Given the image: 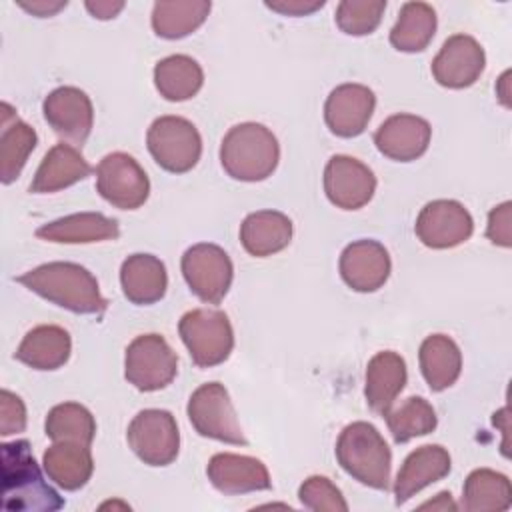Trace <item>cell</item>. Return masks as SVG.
Here are the masks:
<instances>
[{
    "label": "cell",
    "instance_id": "7c38bea8",
    "mask_svg": "<svg viewBox=\"0 0 512 512\" xmlns=\"http://www.w3.org/2000/svg\"><path fill=\"white\" fill-rule=\"evenodd\" d=\"M414 232L424 246L444 250L466 242L474 232V220L464 204L442 198L428 202L420 210Z\"/></svg>",
    "mask_w": 512,
    "mask_h": 512
},
{
    "label": "cell",
    "instance_id": "8fae6325",
    "mask_svg": "<svg viewBox=\"0 0 512 512\" xmlns=\"http://www.w3.org/2000/svg\"><path fill=\"white\" fill-rule=\"evenodd\" d=\"M96 190L108 204L136 210L150 196V180L136 158L126 152H112L96 166Z\"/></svg>",
    "mask_w": 512,
    "mask_h": 512
},
{
    "label": "cell",
    "instance_id": "d6986e66",
    "mask_svg": "<svg viewBox=\"0 0 512 512\" xmlns=\"http://www.w3.org/2000/svg\"><path fill=\"white\" fill-rule=\"evenodd\" d=\"M206 476L222 494H248L272 488L270 472L264 462L244 454H214L206 466Z\"/></svg>",
    "mask_w": 512,
    "mask_h": 512
},
{
    "label": "cell",
    "instance_id": "3957f363",
    "mask_svg": "<svg viewBox=\"0 0 512 512\" xmlns=\"http://www.w3.org/2000/svg\"><path fill=\"white\" fill-rule=\"evenodd\" d=\"M280 160V146L270 128L258 122L232 126L220 144L224 172L240 182H260L272 176Z\"/></svg>",
    "mask_w": 512,
    "mask_h": 512
},
{
    "label": "cell",
    "instance_id": "7a4b0ae2",
    "mask_svg": "<svg viewBox=\"0 0 512 512\" xmlns=\"http://www.w3.org/2000/svg\"><path fill=\"white\" fill-rule=\"evenodd\" d=\"M2 508L8 512H52L64 506L62 496L46 482L28 440L2 442Z\"/></svg>",
    "mask_w": 512,
    "mask_h": 512
},
{
    "label": "cell",
    "instance_id": "d6a6232c",
    "mask_svg": "<svg viewBox=\"0 0 512 512\" xmlns=\"http://www.w3.org/2000/svg\"><path fill=\"white\" fill-rule=\"evenodd\" d=\"M438 26L436 12L426 2H406L390 30V44L400 52H422L434 38Z\"/></svg>",
    "mask_w": 512,
    "mask_h": 512
},
{
    "label": "cell",
    "instance_id": "5b68a950",
    "mask_svg": "<svg viewBox=\"0 0 512 512\" xmlns=\"http://www.w3.org/2000/svg\"><path fill=\"white\" fill-rule=\"evenodd\" d=\"M178 334L192 362L212 368L228 360L234 348V330L228 316L214 308H194L178 322Z\"/></svg>",
    "mask_w": 512,
    "mask_h": 512
},
{
    "label": "cell",
    "instance_id": "1f68e13d",
    "mask_svg": "<svg viewBox=\"0 0 512 512\" xmlns=\"http://www.w3.org/2000/svg\"><path fill=\"white\" fill-rule=\"evenodd\" d=\"M208 0H162L152 6V30L166 40H178L198 30L210 14Z\"/></svg>",
    "mask_w": 512,
    "mask_h": 512
},
{
    "label": "cell",
    "instance_id": "52a82bcc",
    "mask_svg": "<svg viewBox=\"0 0 512 512\" xmlns=\"http://www.w3.org/2000/svg\"><path fill=\"white\" fill-rule=\"evenodd\" d=\"M186 412L190 424L200 436L236 446L248 444L230 394L220 382H206L198 386L188 398Z\"/></svg>",
    "mask_w": 512,
    "mask_h": 512
},
{
    "label": "cell",
    "instance_id": "cb8c5ba5",
    "mask_svg": "<svg viewBox=\"0 0 512 512\" xmlns=\"http://www.w3.org/2000/svg\"><path fill=\"white\" fill-rule=\"evenodd\" d=\"M36 236L54 244H92L116 240L120 236L118 222L102 212H76L36 230Z\"/></svg>",
    "mask_w": 512,
    "mask_h": 512
},
{
    "label": "cell",
    "instance_id": "d4e9b609",
    "mask_svg": "<svg viewBox=\"0 0 512 512\" xmlns=\"http://www.w3.org/2000/svg\"><path fill=\"white\" fill-rule=\"evenodd\" d=\"M292 220L278 210H256L240 224V242L250 256L266 258L284 250L292 240Z\"/></svg>",
    "mask_w": 512,
    "mask_h": 512
},
{
    "label": "cell",
    "instance_id": "836d02e7",
    "mask_svg": "<svg viewBox=\"0 0 512 512\" xmlns=\"http://www.w3.org/2000/svg\"><path fill=\"white\" fill-rule=\"evenodd\" d=\"M44 432L52 442H78L90 446L96 436V420L86 406L78 402H62L46 414Z\"/></svg>",
    "mask_w": 512,
    "mask_h": 512
},
{
    "label": "cell",
    "instance_id": "2e32d148",
    "mask_svg": "<svg viewBox=\"0 0 512 512\" xmlns=\"http://www.w3.org/2000/svg\"><path fill=\"white\" fill-rule=\"evenodd\" d=\"M338 270L348 288L368 294L376 292L386 284L392 262L384 244H380L378 240L362 238L350 242L342 250Z\"/></svg>",
    "mask_w": 512,
    "mask_h": 512
},
{
    "label": "cell",
    "instance_id": "f35d334b",
    "mask_svg": "<svg viewBox=\"0 0 512 512\" xmlns=\"http://www.w3.org/2000/svg\"><path fill=\"white\" fill-rule=\"evenodd\" d=\"M512 204L502 202L494 206L488 214V226H486V236L492 244L510 248L512 246Z\"/></svg>",
    "mask_w": 512,
    "mask_h": 512
},
{
    "label": "cell",
    "instance_id": "603a6c76",
    "mask_svg": "<svg viewBox=\"0 0 512 512\" xmlns=\"http://www.w3.org/2000/svg\"><path fill=\"white\" fill-rule=\"evenodd\" d=\"M90 172H92V166L86 162L80 150L74 148L72 144L60 142L44 154L30 182V192L32 194L60 192L84 180L86 176H90Z\"/></svg>",
    "mask_w": 512,
    "mask_h": 512
},
{
    "label": "cell",
    "instance_id": "60d3db41",
    "mask_svg": "<svg viewBox=\"0 0 512 512\" xmlns=\"http://www.w3.org/2000/svg\"><path fill=\"white\" fill-rule=\"evenodd\" d=\"M66 0H32V2H18L22 10H26L32 16L38 18H48L58 14L62 8H66Z\"/></svg>",
    "mask_w": 512,
    "mask_h": 512
},
{
    "label": "cell",
    "instance_id": "30bf717a",
    "mask_svg": "<svg viewBox=\"0 0 512 512\" xmlns=\"http://www.w3.org/2000/svg\"><path fill=\"white\" fill-rule=\"evenodd\" d=\"M182 276L194 296L206 304H218L230 290L234 266L230 256L212 242H198L182 254Z\"/></svg>",
    "mask_w": 512,
    "mask_h": 512
},
{
    "label": "cell",
    "instance_id": "484cf974",
    "mask_svg": "<svg viewBox=\"0 0 512 512\" xmlns=\"http://www.w3.org/2000/svg\"><path fill=\"white\" fill-rule=\"evenodd\" d=\"M72 352L70 334L56 324H42L26 332L14 358L34 370H58Z\"/></svg>",
    "mask_w": 512,
    "mask_h": 512
},
{
    "label": "cell",
    "instance_id": "44dd1931",
    "mask_svg": "<svg viewBox=\"0 0 512 512\" xmlns=\"http://www.w3.org/2000/svg\"><path fill=\"white\" fill-rule=\"evenodd\" d=\"M408 370L404 358L394 350H382L368 360L364 396L372 412L384 416L404 390Z\"/></svg>",
    "mask_w": 512,
    "mask_h": 512
},
{
    "label": "cell",
    "instance_id": "4fadbf2b",
    "mask_svg": "<svg viewBox=\"0 0 512 512\" xmlns=\"http://www.w3.org/2000/svg\"><path fill=\"white\" fill-rule=\"evenodd\" d=\"M484 66L486 54L480 42L470 34H454L434 56L430 70L440 86L460 90L472 86L482 76Z\"/></svg>",
    "mask_w": 512,
    "mask_h": 512
},
{
    "label": "cell",
    "instance_id": "7402d4cb",
    "mask_svg": "<svg viewBox=\"0 0 512 512\" xmlns=\"http://www.w3.org/2000/svg\"><path fill=\"white\" fill-rule=\"evenodd\" d=\"M122 294L136 306L160 302L168 288L164 262L154 254H132L120 266Z\"/></svg>",
    "mask_w": 512,
    "mask_h": 512
},
{
    "label": "cell",
    "instance_id": "ffe728a7",
    "mask_svg": "<svg viewBox=\"0 0 512 512\" xmlns=\"http://www.w3.org/2000/svg\"><path fill=\"white\" fill-rule=\"evenodd\" d=\"M452 458L440 444H424L412 450L402 462L394 480V502L400 506L426 486L450 474Z\"/></svg>",
    "mask_w": 512,
    "mask_h": 512
},
{
    "label": "cell",
    "instance_id": "ab89813d",
    "mask_svg": "<svg viewBox=\"0 0 512 512\" xmlns=\"http://www.w3.org/2000/svg\"><path fill=\"white\" fill-rule=\"evenodd\" d=\"M324 0H266L264 6L282 16H308L320 10Z\"/></svg>",
    "mask_w": 512,
    "mask_h": 512
},
{
    "label": "cell",
    "instance_id": "6da1fadb",
    "mask_svg": "<svg viewBox=\"0 0 512 512\" xmlns=\"http://www.w3.org/2000/svg\"><path fill=\"white\" fill-rule=\"evenodd\" d=\"M16 282L74 314L102 316L108 308L96 276L76 262L40 264L18 276Z\"/></svg>",
    "mask_w": 512,
    "mask_h": 512
},
{
    "label": "cell",
    "instance_id": "9c48e42d",
    "mask_svg": "<svg viewBox=\"0 0 512 512\" xmlns=\"http://www.w3.org/2000/svg\"><path fill=\"white\" fill-rule=\"evenodd\" d=\"M132 452L148 466H168L180 450V432L176 418L168 410H140L126 430Z\"/></svg>",
    "mask_w": 512,
    "mask_h": 512
},
{
    "label": "cell",
    "instance_id": "e575fe53",
    "mask_svg": "<svg viewBox=\"0 0 512 512\" xmlns=\"http://www.w3.org/2000/svg\"><path fill=\"white\" fill-rule=\"evenodd\" d=\"M384 418H386L392 438L398 444H404L418 436H426L438 424V416H436L432 404L422 396L406 398L400 406L390 408L384 414Z\"/></svg>",
    "mask_w": 512,
    "mask_h": 512
},
{
    "label": "cell",
    "instance_id": "4dcf8cb0",
    "mask_svg": "<svg viewBox=\"0 0 512 512\" xmlns=\"http://www.w3.org/2000/svg\"><path fill=\"white\" fill-rule=\"evenodd\" d=\"M512 506V486L506 474L492 468H476L462 486V508L466 512H502Z\"/></svg>",
    "mask_w": 512,
    "mask_h": 512
},
{
    "label": "cell",
    "instance_id": "ba28073f",
    "mask_svg": "<svg viewBox=\"0 0 512 512\" xmlns=\"http://www.w3.org/2000/svg\"><path fill=\"white\" fill-rule=\"evenodd\" d=\"M178 372V356L160 334H140L124 354V376L140 392L166 388Z\"/></svg>",
    "mask_w": 512,
    "mask_h": 512
},
{
    "label": "cell",
    "instance_id": "8d00e7d4",
    "mask_svg": "<svg viewBox=\"0 0 512 512\" xmlns=\"http://www.w3.org/2000/svg\"><path fill=\"white\" fill-rule=\"evenodd\" d=\"M298 498L304 508L314 512H348L340 488L326 476H310L298 488Z\"/></svg>",
    "mask_w": 512,
    "mask_h": 512
},
{
    "label": "cell",
    "instance_id": "5bb4252c",
    "mask_svg": "<svg viewBox=\"0 0 512 512\" xmlns=\"http://www.w3.org/2000/svg\"><path fill=\"white\" fill-rule=\"evenodd\" d=\"M324 192L336 208L358 210L372 200L376 176L364 162L336 154L324 168Z\"/></svg>",
    "mask_w": 512,
    "mask_h": 512
},
{
    "label": "cell",
    "instance_id": "f546056e",
    "mask_svg": "<svg viewBox=\"0 0 512 512\" xmlns=\"http://www.w3.org/2000/svg\"><path fill=\"white\" fill-rule=\"evenodd\" d=\"M202 84V66L186 54L166 56L154 66V86L170 102L190 100L200 92Z\"/></svg>",
    "mask_w": 512,
    "mask_h": 512
},
{
    "label": "cell",
    "instance_id": "f1b7e54d",
    "mask_svg": "<svg viewBox=\"0 0 512 512\" xmlns=\"http://www.w3.org/2000/svg\"><path fill=\"white\" fill-rule=\"evenodd\" d=\"M420 372L432 392L450 388L462 372V352L458 344L446 334H432L424 338L418 352Z\"/></svg>",
    "mask_w": 512,
    "mask_h": 512
},
{
    "label": "cell",
    "instance_id": "d590c367",
    "mask_svg": "<svg viewBox=\"0 0 512 512\" xmlns=\"http://www.w3.org/2000/svg\"><path fill=\"white\" fill-rule=\"evenodd\" d=\"M386 0H342L336 6V26L348 36L372 34L384 16Z\"/></svg>",
    "mask_w": 512,
    "mask_h": 512
},
{
    "label": "cell",
    "instance_id": "8992f818",
    "mask_svg": "<svg viewBox=\"0 0 512 512\" xmlns=\"http://www.w3.org/2000/svg\"><path fill=\"white\" fill-rule=\"evenodd\" d=\"M146 146L154 162L172 174L190 172L202 154L198 128L182 116H160L146 132Z\"/></svg>",
    "mask_w": 512,
    "mask_h": 512
},
{
    "label": "cell",
    "instance_id": "74e56055",
    "mask_svg": "<svg viewBox=\"0 0 512 512\" xmlns=\"http://www.w3.org/2000/svg\"><path fill=\"white\" fill-rule=\"evenodd\" d=\"M26 430V406L20 396L10 390L0 392V434H20Z\"/></svg>",
    "mask_w": 512,
    "mask_h": 512
},
{
    "label": "cell",
    "instance_id": "9a60e30c",
    "mask_svg": "<svg viewBox=\"0 0 512 512\" xmlns=\"http://www.w3.org/2000/svg\"><path fill=\"white\" fill-rule=\"evenodd\" d=\"M42 112L50 128L72 144L82 146L92 132V100L76 86H60L52 90L42 102Z\"/></svg>",
    "mask_w": 512,
    "mask_h": 512
},
{
    "label": "cell",
    "instance_id": "83f0119b",
    "mask_svg": "<svg viewBox=\"0 0 512 512\" xmlns=\"http://www.w3.org/2000/svg\"><path fill=\"white\" fill-rule=\"evenodd\" d=\"M46 476L60 488L74 492L88 484L94 472L90 446L78 442H52L42 456Z\"/></svg>",
    "mask_w": 512,
    "mask_h": 512
},
{
    "label": "cell",
    "instance_id": "277c9868",
    "mask_svg": "<svg viewBox=\"0 0 512 512\" xmlns=\"http://www.w3.org/2000/svg\"><path fill=\"white\" fill-rule=\"evenodd\" d=\"M334 452L348 476L368 488L388 490L392 452L374 424L364 420L348 424L340 432Z\"/></svg>",
    "mask_w": 512,
    "mask_h": 512
},
{
    "label": "cell",
    "instance_id": "4316f807",
    "mask_svg": "<svg viewBox=\"0 0 512 512\" xmlns=\"http://www.w3.org/2000/svg\"><path fill=\"white\" fill-rule=\"evenodd\" d=\"M2 122H0V180L2 184H12L28 156L38 144L36 130L22 122L8 102H2Z\"/></svg>",
    "mask_w": 512,
    "mask_h": 512
},
{
    "label": "cell",
    "instance_id": "ac0fdd59",
    "mask_svg": "<svg viewBox=\"0 0 512 512\" xmlns=\"http://www.w3.org/2000/svg\"><path fill=\"white\" fill-rule=\"evenodd\" d=\"M432 128L416 114H394L386 118L374 132V144L380 154L396 162H412L420 158L430 144Z\"/></svg>",
    "mask_w": 512,
    "mask_h": 512
},
{
    "label": "cell",
    "instance_id": "7bdbcfd3",
    "mask_svg": "<svg viewBox=\"0 0 512 512\" xmlns=\"http://www.w3.org/2000/svg\"><path fill=\"white\" fill-rule=\"evenodd\" d=\"M420 508H432V510H456L458 506L452 500L450 492H440L436 494L434 500H428L424 504H420Z\"/></svg>",
    "mask_w": 512,
    "mask_h": 512
},
{
    "label": "cell",
    "instance_id": "b9f144b4",
    "mask_svg": "<svg viewBox=\"0 0 512 512\" xmlns=\"http://www.w3.org/2000/svg\"><path fill=\"white\" fill-rule=\"evenodd\" d=\"M84 6L94 18L110 20V18H116L126 4L122 0H88Z\"/></svg>",
    "mask_w": 512,
    "mask_h": 512
},
{
    "label": "cell",
    "instance_id": "e0dca14e",
    "mask_svg": "<svg viewBox=\"0 0 512 512\" xmlns=\"http://www.w3.org/2000/svg\"><path fill=\"white\" fill-rule=\"evenodd\" d=\"M376 108L374 92L356 82L336 86L324 104V120L332 134L340 138L360 136Z\"/></svg>",
    "mask_w": 512,
    "mask_h": 512
}]
</instances>
